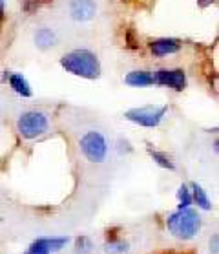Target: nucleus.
Returning <instances> with one entry per match:
<instances>
[{"label": "nucleus", "mask_w": 219, "mask_h": 254, "mask_svg": "<svg viewBox=\"0 0 219 254\" xmlns=\"http://www.w3.org/2000/svg\"><path fill=\"white\" fill-rule=\"evenodd\" d=\"M62 66L68 73L82 79H99L101 75V63L99 57L90 50H73L62 55L60 59Z\"/></svg>", "instance_id": "obj_1"}, {"label": "nucleus", "mask_w": 219, "mask_h": 254, "mask_svg": "<svg viewBox=\"0 0 219 254\" xmlns=\"http://www.w3.org/2000/svg\"><path fill=\"white\" fill-rule=\"evenodd\" d=\"M168 231L179 240H192L201 231V218L194 208H179L166 218Z\"/></svg>", "instance_id": "obj_2"}, {"label": "nucleus", "mask_w": 219, "mask_h": 254, "mask_svg": "<svg viewBox=\"0 0 219 254\" xmlns=\"http://www.w3.org/2000/svg\"><path fill=\"white\" fill-rule=\"evenodd\" d=\"M79 148L90 163H103L108 157V139L97 130H90L79 139Z\"/></svg>", "instance_id": "obj_3"}, {"label": "nucleus", "mask_w": 219, "mask_h": 254, "mask_svg": "<svg viewBox=\"0 0 219 254\" xmlns=\"http://www.w3.org/2000/svg\"><path fill=\"white\" fill-rule=\"evenodd\" d=\"M17 130L24 139H37L50 130V119L44 112L29 110L18 117Z\"/></svg>", "instance_id": "obj_4"}, {"label": "nucleus", "mask_w": 219, "mask_h": 254, "mask_svg": "<svg viewBox=\"0 0 219 254\" xmlns=\"http://www.w3.org/2000/svg\"><path fill=\"white\" fill-rule=\"evenodd\" d=\"M166 106H143V108H132L124 114L128 121L135 123L144 128H156L161 125V121L166 116Z\"/></svg>", "instance_id": "obj_5"}, {"label": "nucleus", "mask_w": 219, "mask_h": 254, "mask_svg": "<svg viewBox=\"0 0 219 254\" xmlns=\"http://www.w3.org/2000/svg\"><path fill=\"white\" fill-rule=\"evenodd\" d=\"M154 84L173 88L175 92H183L186 86V75L183 69H159L154 73Z\"/></svg>", "instance_id": "obj_6"}, {"label": "nucleus", "mask_w": 219, "mask_h": 254, "mask_svg": "<svg viewBox=\"0 0 219 254\" xmlns=\"http://www.w3.org/2000/svg\"><path fill=\"white\" fill-rule=\"evenodd\" d=\"M69 243L68 236L62 238H37L31 245L28 247L26 254H53L62 251Z\"/></svg>", "instance_id": "obj_7"}, {"label": "nucleus", "mask_w": 219, "mask_h": 254, "mask_svg": "<svg viewBox=\"0 0 219 254\" xmlns=\"http://www.w3.org/2000/svg\"><path fill=\"white\" fill-rule=\"evenodd\" d=\"M68 13L77 22H88L97 15V2L95 0H71L68 6Z\"/></svg>", "instance_id": "obj_8"}, {"label": "nucleus", "mask_w": 219, "mask_h": 254, "mask_svg": "<svg viewBox=\"0 0 219 254\" xmlns=\"http://www.w3.org/2000/svg\"><path fill=\"white\" fill-rule=\"evenodd\" d=\"M33 41H35V46L39 48V50L46 52V50H52V48H55L58 44V35L55 29L42 26V28H39L35 31Z\"/></svg>", "instance_id": "obj_9"}, {"label": "nucleus", "mask_w": 219, "mask_h": 254, "mask_svg": "<svg viewBox=\"0 0 219 254\" xmlns=\"http://www.w3.org/2000/svg\"><path fill=\"white\" fill-rule=\"evenodd\" d=\"M179 42L175 39H157L150 44V50L156 57H166L179 52Z\"/></svg>", "instance_id": "obj_10"}, {"label": "nucleus", "mask_w": 219, "mask_h": 254, "mask_svg": "<svg viewBox=\"0 0 219 254\" xmlns=\"http://www.w3.org/2000/svg\"><path fill=\"white\" fill-rule=\"evenodd\" d=\"M7 82H9V86L13 88V92L18 93L20 97H31V86H29L28 79L22 75V73H6L4 77Z\"/></svg>", "instance_id": "obj_11"}, {"label": "nucleus", "mask_w": 219, "mask_h": 254, "mask_svg": "<svg viewBox=\"0 0 219 254\" xmlns=\"http://www.w3.org/2000/svg\"><path fill=\"white\" fill-rule=\"evenodd\" d=\"M124 82L130 84V86H135V88L150 86V84H154V73H150V71H143V69L130 71V73L124 77Z\"/></svg>", "instance_id": "obj_12"}, {"label": "nucleus", "mask_w": 219, "mask_h": 254, "mask_svg": "<svg viewBox=\"0 0 219 254\" xmlns=\"http://www.w3.org/2000/svg\"><path fill=\"white\" fill-rule=\"evenodd\" d=\"M192 203H197V207L203 208V210H210L212 208V201L210 197L207 196V190L203 189L199 183H192Z\"/></svg>", "instance_id": "obj_13"}, {"label": "nucleus", "mask_w": 219, "mask_h": 254, "mask_svg": "<svg viewBox=\"0 0 219 254\" xmlns=\"http://www.w3.org/2000/svg\"><path fill=\"white\" fill-rule=\"evenodd\" d=\"M104 251L108 254H124L128 253V243L122 240H110L104 245Z\"/></svg>", "instance_id": "obj_14"}, {"label": "nucleus", "mask_w": 219, "mask_h": 254, "mask_svg": "<svg viewBox=\"0 0 219 254\" xmlns=\"http://www.w3.org/2000/svg\"><path fill=\"white\" fill-rule=\"evenodd\" d=\"M150 156H152V159H154V161L159 165V167L166 168V170H175V165H173V161L166 156V154H163V152H156V150H150Z\"/></svg>", "instance_id": "obj_15"}, {"label": "nucleus", "mask_w": 219, "mask_h": 254, "mask_svg": "<svg viewBox=\"0 0 219 254\" xmlns=\"http://www.w3.org/2000/svg\"><path fill=\"white\" fill-rule=\"evenodd\" d=\"M179 208H188L192 205V192L186 185H181L177 190Z\"/></svg>", "instance_id": "obj_16"}, {"label": "nucleus", "mask_w": 219, "mask_h": 254, "mask_svg": "<svg viewBox=\"0 0 219 254\" xmlns=\"http://www.w3.org/2000/svg\"><path fill=\"white\" fill-rule=\"evenodd\" d=\"M92 251V242L86 236H82L77 240V253L79 254H88Z\"/></svg>", "instance_id": "obj_17"}, {"label": "nucleus", "mask_w": 219, "mask_h": 254, "mask_svg": "<svg viewBox=\"0 0 219 254\" xmlns=\"http://www.w3.org/2000/svg\"><path fill=\"white\" fill-rule=\"evenodd\" d=\"M39 6H41V0H28V2L24 4V9H26L28 13H31V11H35Z\"/></svg>", "instance_id": "obj_18"}, {"label": "nucleus", "mask_w": 219, "mask_h": 254, "mask_svg": "<svg viewBox=\"0 0 219 254\" xmlns=\"http://www.w3.org/2000/svg\"><path fill=\"white\" fill-rule=\"evenodd\" d=\"M218 242H219L218 236H214L212 240H210V253L212 254H218Z\"/></svg>", "instance_id": "obj_19"}, {"label": "nucleus", "mask_w": 219, "mask_h": 254, "mask_svg": "<svg viewBox=\"0 0 219 254\" xmlns=\"http://www.w3.org/2000/svg\"><path fill=\"white\" fill-rule=\"evenodd\" d=\"M210 4H214V0H199V6L201 7H207V6H210Z\"/></svg>", "instance_id": "obj_20"}, {"label": "nucleus", "mask_w": 219, "mask_h": 254, "mask_svg": "<svg viewBox=\"0 0 219 254\" xmlns=\"http://www.w3.org/2000/svg\"><path fill=\"white\" fill-rule=\"evenodd\" d=\"M4 9H6V0H0V17L4 15Z\"/></svg>", "instance_id": "obj_21"}]
</instances>
